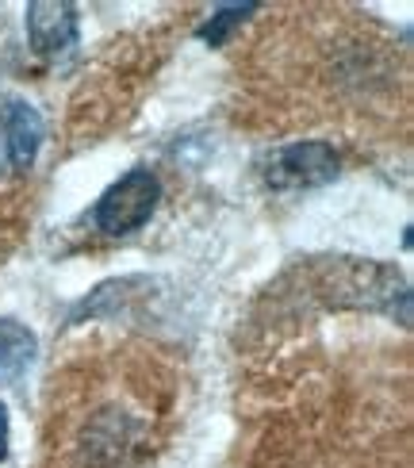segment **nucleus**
<instances>
[{
    "mask_svg": "<svg viewBox=\"0 0 414 468\" xmlns=\"http://www.w3.org/2000/svg\"><path fill=\"white\" fill-rule=\"evenodd\" d=\"M43 146V115L19 96H0V165L31 169Z\"/></svg>",
    "mask_w": 414,
    "mask_h": 468,
    "instance_id": "3",
    "label": "nucleus"
},
{
    "mask_svg": "<svg viewBox=\"0 0 414 468\" xmlns=\"http://www.w3.org/2000/svg\"><path fill=\"white\" fill-rule=\"evenodd\" d=\"M338 177V150L330 143H292L272 154L269 185L272 188H311Z\"/></svg>",
    "mask_w": 414,
    "mask_h": 468,
    "instance_id": "2",
    "label": "nucleus"
},
{
    "mask_svg": "<svg viewBox=\"0 0 414 468\" xmlns=\"http://www.w3.org/2000/svg\"><path fill=\"white\" fill-rule=\"evenodd\" d=\"M157 200H162V185L150 169H131L127 177L115 181L101 200H96L92 219L104 234L111 239H123V234H134L138 227H146Z\"/></svg>",
    "mask_w": 414,
    "mask_h": 468,
    "instance_id": "1",
    "label": "nucleus"
},
{
    "mask_svg": "<svg viewBox=\"0 0 414 468\" xmlns=\"http://www.w3.org/2000/svg\"><path fill=\"white\" fill-rule=\"evenodd\" d=\"M27 38L38 54H58L77 43V8L66 0H35L27 5Z\"/></svg>",
    "mask_w": 414,
    "mask_h": 468,
    "instance_id": "4",
    "label": "nucleus"
},
{
    "mask_svg": "<svg viewBox=\"0 0 414 468\" xmlns=\"http://www.w3.org/2000/svg\"><path fill=\"white\" fill-rule=\"evenodd\" d=\"M253 12H258V5H227V8H219V12H215L207 24L200 27V38H204V43H211V47H223L227 35L239 27L246 16H253Z\"/></svg>",
    "mask_w": 414,
    "mask_h": 468,
    "instance_id": "6",
    "label": "nucleus"
},
{
    "mask_svg": "<svg viewBox=\"0 0 414 468\" xmlns=\"http://www.w3.org/2000/svg\"><path fill=\"white\" fill-rule=\"evenodd\" d=\"M35 349H38V342L24 323L0 319V384L24 377L27 365L35 361Z\"/></svg>",
    "mask_w": 414,
    "mask_h": 468,
    "instance_id": "5",
    "label": "nucleus"
},
{
    "mask_svg": "<svg viewBox=\"0 0 414 468\" xmlns=\"http://www.w3.org/2000/svg\"><path fill=\"white\" fill-rule=\"evenodd\" d=\"M8 457V411H5V403H0V461Z\"/></svg>",
    "mask_w": 414,
    "mask_h": 468,
    "instance_id": "7",
    "label": "nucleus"
}]
</instances>
